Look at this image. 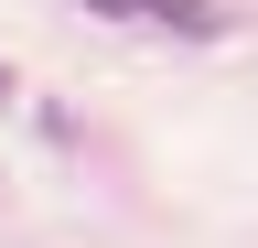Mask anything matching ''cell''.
<instances>
[{
    "label": "cell",
    "instance_id": "1",
    "mask_svg": "<svg viewBox=\"0 0 258 248\" xmlns=\"http://www.w3.org/2000/svg\"><path fill=\"white\" fill-rule=\"evenodd\" d=\"M108 22H151V33H183V43H215L226 33V11L215 0H97Z\"/></svg>",
    "mask_w": 258,
    "mask_h": 248
},
{
    "label": "cell",
    "instance_id": "2",
    "mask_svg": "<svg viewBox=\"0 0 258 248\" xmlns=\"http://www.w3.org/2000/svg\"><path fill=\"white\" fill-rule=\"evenodd\" d=\"M0 86H11V76H0Z\"/></svg>",
    "mask_w": 258,
    "mask_h": 248
}]
</instances>
